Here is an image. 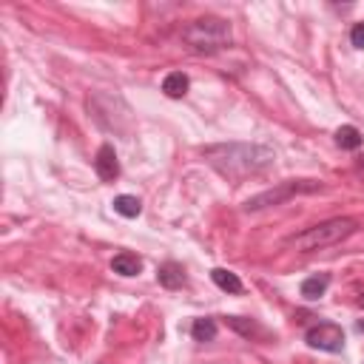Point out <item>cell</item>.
<instances>
[{
    "label": "cell",
    "mask_w": 364,
    "mask_h": 364,
    "mask_svg": "<svg viewBox=\"0 0 364 364\" xmlns=\"http://www.w3.org/2000/svg\"><path fill=\"white\" fill-rule=\"evenodd\" d=\"M202 157L228 180H245L271 168L276 154L256 142H220L202 149Z\"/></svg>",
    "instance_id": "cell-1"
},
{
    "label": "cell",
    "mask_w": 364,
    "mask_h": 364,
    "mask_svg": "<svg viewBox=\"0 0 364 364\" xmlns=\"http://www.w3.org/2000/svg\"><path fill=\"white\" fill-rule=\"evenodd\" d=\"M356 231H358V220H353V216H336V220H327V222H319L313 228H305L296 236H287L285 245L307 253V251H319V248L336 245V242L353 236Z\"/></svg>",
    "instance_id": "cell-2"
},
{
    "label": "cell",
    "mask_w": 364,
    "mask_h": 364,
    "mask_svg": "<svg viewBox=\"0 0 364 364\" xmlns=\"http://www.w3.org/2000/svg\"><path fill=\"white\" fill-rule=\"evenodd\" d=\"M182 40L200 55H213L225 48L231 43V23L222 20V17H197L191 20L185 32H182Z\"/></svg>",
    "instance_id": "cell-3"
},
{
    "label": "cell",
    "mask_w": 364,
    "mask_h": 364,
    "mask_svg": "<svg viewBox=\"0 0 364 364\" xmlns=\"http://www.w3.org/2000/svg\"><path fill=\"white\" fill-rule=\"evenodd\" d=\"M316 191H322V182H316V180H287V182H279L276 188L256 193V197H251L242 208L245 211H262V208H274V205L294 200L296 193H316Z\"/></svg>",
    "instance_id": "cell-4"
},
{
    "label": "cell",
    "mask_w": 364,
    "mask_h": 364,
    "mask_svg": "<svg viewBox=\"0 0 364 364\" xmlns=\"http://www.w3.org/2000/svg\"><path fill=\"white\" fill-rule=\"evenodd\" d=\"M305 342L313 347V350H325V353H338L345 347V330L333 325V322H319L307 327L305 333Z\"/></svg>",
    "instance_id": "cell-5"
},
{
    "label": "cell",
    "mask_w": 364,
    "mask_h": 364,
    "mask_svg": "<svg viewBox=\"0 0 364 364\" xmlns=\"http://www.w3.org/2000/svg\"><path fill=\"white\" fill-rule=\"evenodd\" d=\"M94 171L103 182H114L119 177V160H117V151L114 145H100V151H97V160H94Z\"/></svg>",
    "instance_id": "cell-6"
},
{
    "label": "cell",
    "mask_w": 364,
    "mask_h": 364,
    "mask_svg": "<svg viewBox=\"0 0 364 364\" xmlns=\"http://www.w3.org/2000/svg\"><path fill=\"white\" fill-rule=\"evenodd\" d=\"M157 282H160L162 287H168V290L182 287V285H185V271H182V265H177V262H165V265H160Z\"/></svg>",
    "instance_id": "cell-7"
},
{
    "label": "cell",
    "mask_w": 364,
    "mask_h": 364,
    "mask_svg": "<svg viewBox=\"0 0 364 364\" xmlns=\"http://www.w3.org/2000/svg\"><path fill=\"white\" fill-rule=\"evenodd\" d=\"M111 271L119 274V276H137V274L142 271V259H140L137 253L123 251V253H117V256L111 259Z\"/></svg>",
    "instance_id": "cell-8"
},
{
    "label": "cell",
    "mask_w": 364,
    "mask_h": 364,
    "mask_svg": "<svg viewBox=\"0 0 364 364\" xmlns=\"http://www.w3.org/2000/svg\"><path fill=\"white\" fill-rule=\"evenodd\" d=\"M327 287H330V274H316V276H307L302 282V296L307 302H316L327 294Z\"/></svg>",
    "instance_id": "cell-9"
},
{
    "label": "cell",
    "mask_w": 364,
    "mask_h": 364,
    "mask_svg": "<svg viewBox=\"0 0 364 364\" xmlns=\"http://www.w3.org/2000/svg\"><path fill=\"white\" fill-rule=\"evenodd\" d=\"M188 88H191V80H188V75H182V71H171V75L162 80V91H165V97H171V100L185 97Z\"/></svg>",
    "instance_id": "cell-10"
},
{
    "label": "cell",
    "mask_w": 364,
    "mask_h": 364,
    "mask_svg": "<svg viewBox=\"0 0 364 364\" xmlns=\"http://www.w3.org/2000/svg\"><path fill=\"white\" fill-rule=\"evenodd\" d=\"M211 279L213 285L225 290V294H242V279L233 274V271H225V268H213L211 271Z\"/></svg>",
    "instance_id": "cell-11"
},
{
    "label": "cell",
    "mask_w": 364,
    "mask_h": 364,
    "mask_svg": "<svg viewBox=\"0 0 364 364\" xmlns=\"http://www.w3.org/2000/svg\"><path fill=\"white\" fill-rule=\"evenodd\" d=\"M361 142H364V137H361V131L356 126H342L336 131V145H338V149H345V151H358Z\"/></svg>",
    "instance_id": "cell-12"
},
{
    "label": "cell",
    "mask_w": 364,
    "mask_h": 364,
    "mask_svg": "<svg viewBox=\"0 0 364 364\" xmlns=\"http://www.w3.org/2000/svg\"><path fill=\"white\" fill-rule=\"evenodd\" d=\"M114 211L119 216H126V220H134V216H140L142 205H140L137 197H131V193H119V197L114 200Z\"/></svg>",
    "instance_id": "cell-13"
},
{
    "label": "cell",
    "mask_w": 364,
    "mask_h": 364,
    "mask_svg": "<svg viewBox=\"0 0 364 364\" xmlns=\"http://www.w3.org/2000/svg\"><path fill=\"white\" fill-rule=\"evenodd\" d=\"M191 336H193V342H213L216 338V322L213 319H193Z\"/></svg>",
    "instance_id": "cell-14"
},
{
    "label": "cell",
    "mask_w": 364,
    "mask_h": 364,
    "mask_svg": "<svg viewBox=\"0 0 364 364\" xmlns=\"http://www.w3.org/2000/svg\"><path fill=\"white\" fill-rule=\"evenodd\" d=\"M228 325H231L236 333L248 336V338L259 333V325H256V322H251V319H242V316H228Z\"/></svg>",
    "instance_id": "cell-15"
},
{
    "label": "cell",
    "mask_w": 364,
    "mask_h": 364,
    "mask_svg": "<svg viewBox=\"0 0 364 364\" xmlns=\"http://www.w3.org/2000/svg\"><path fill=\"white\" fill-rule=\"evenodd\" d=\"M350 43L356 48H364V23H356L353 32H350Z\"/></svg>",
    "instance_id": "cell-16"
},
{
    "label": "cell",
    "mask_w": 364,
    "mask_h": 364,
    "mask_svg": "<svg viewBox=\"0 0 364 364\" xmlns=\"http://www.w3.org/2000/svg\"><path fill=\"white\" fill-rule=\"evenodd\" d=\"M358 307H364V294H361V296H358Z\"/></svg>",
    "instance_id": "cell-17"
},
{
    "label": "cell",
    "mask_w": 364,
    "mask_h": 364,
    "mask_svg": "<svg viewBox=\"0 0 364 364\" xmlns=\"http://www.w3.org/2000/svg\"><path fill=\"white\" fill-rule=\"evenodd\" d=\"M358 165H361V168H364V154H361V157H358Z\"/></svg>",
    "instance_id": "cell-18"
}]
</instances>
